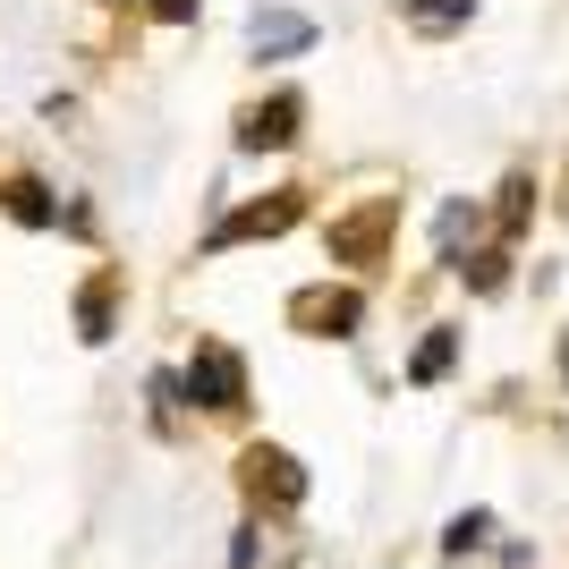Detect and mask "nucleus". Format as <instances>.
<instances>
[{
    "label": "nucleus",
    "instance_id": "nucleus-4",
    "mask_svg": "<svg viewBox=\"0 0 569 569\" xmlns=\"http://www.w3.org/2000/svg\"><path fill=\"white\" fill-rule=\"evenodd\" d=\"M238 485H247L256 501H272V510L307 501V476H298V459L272 451V442H247V459H238Z\"/></svg>",
    "mask_w": 569,
    "mask_h": 569
},
{
    "label": "nucleus",
    "instance_id": "nucleus-2",
    "mask_svg": "<svg viewBox=\"0 0 569 569\" xmlns=\"http://www.w3.org/2000/svg\"><path fill=\"white\" fill-rule=\"evenodd\" d=\"M188 400L213 408V417H230V408H247V366H238V349H221V340H204V349L188 357Z\"/></svg>",
    "mask_w": 569,
    "mask_h": 569
},
{
    "label": "nucleus",
    "instance_id": "nucleus-17",
    "mask_svg": "<svg viewBox=\"0 0 569 569\" xmlns=\"http://www.w3.org/2000/svg\"><path fill=\"white\" fill-rule=\"evenodd\" d=\"M102 9H119V0H102Z\"/></svg>",
    "mask_w": 569,
    "mask_h": 569
},
{
    "label": "nucleus",
    "instance_id": "nucleus-16",
    "mask_svg": "<svg viewBox=\"0 0 569 569\" xmlns=\"http://www.w3.org/2000/svg\"><path fill=\"white\" fill-rule=\"evenodd\" d=\"M561 382H569V340H561Z\"/></svg>",
    "mask_w": 569,
    "mask_h": 569
},
{
    "label": "nucleus",
    "instance_id": "nucleus-3",
    "mask_svg": "<svg viewBox=\"0 0 569 569\" xmlns=\"http://www.w3.org/2000/svg\"><path fill=\"white\" fill-rule=\"evenodd\" d=\"M289 323L315 332V340H349L357 323H366V298H357V289H298V298H289Z\"/></svg>",
    "mask_w": 569,
    "mask_h": 569
},
{
    "label": "nucleus",
    "instance_id": "nucleus-7",
    "mask_svg": "<svg viewBox=\"0 0 569 569\" xmlns=\"http://www.w3.org/2000/svg\"><path fill=\"white\" fill-rule=\"evenodd\" d=\"M247 43H256L263 60H298V51L315 43V18H298V9H256V18H247Z\"/></svg>",
    "mask_w": 569,
    "mask_h": 569
},
{
    "label": "nucleus",
    "instance_id": "nucleus-5",
    "mask_svg": "<svg viewBox=\"0 0 569 569\" xmlns=\"http://www.w3.org/2000/svg\"><path fill=\"white\" fill-rule=\"evenodd\" d=\"M298 213H307V188H272L263 204H247V213L213 221V238H204V247H238V238H281Z\"/></svg>",
    "mask_w": 569,
    "mask_h": 569
},
{
    "label": "nucleus",
    "instance_id": "nucleus-10",
    "mask_svg": "<svg viewBox=\"0 0 569 569\" xmlns=\"http://www.w3.org/2000/svg\"><path fill=\"white\" fill-rule=\"evenodd\" d=\"M9 213H18L26 230H51L60 204H51V188H34V179H9Z\"/></svg>",
    "mask_w": 569,
    "mask_h": 569
},
{
    "label": "nucleus",
    "instance_id": "nucleus-14",
    "mask_svg": "<svg viewBox=\"0 0 569 569\" xmlns=\"http://www.w3.org/2000/svg\"><path fill=\"white\" fill-rule=\"evenodd\" d=\"M459 247H476V204H442V263H459Z\"/></svg>",
    "mask_w": 569,
    "mask_h": 569
},
{
    "label": "nucleus",
    "instance_id": "nucleus-12",
    "mask_svg": "<svg viewBox=\"0 0 569 569\" xmlns=\"http://www.w3.org/2000/svg\"><path fill=\"white\" fill-rule=\"evenodd\" d=\"M485 536H493V510H468V519H451L442 552H451V561H468V552H485Z\"/></svg>",
    "mask_w": 569,
    "mask_h": 569
},
{
    "label": "nucleus",
    "instance_id": "nucleus-9",
    "mask_svg": "<svg viewBox=\"0 0 569 569\" xmlns=\"http://www.w3.org/2000/svg\"><path fill=\"white\" fill-rule=\"evenodd\" d=\"M476 18V0H408V26L417 34H451V26Z\"/></svg>",
    "mask_w": 569,
    "mask_h": 569
},
{
    "label": "nucleus",
    "instance_id": "nucleus-11",
    "mask_svg": "<svg viewBox=\"0 0 569 569\" xmlns=\"http://www.w3.org/2000/svg\"><path fill=\"white\" fill-rule=\"evenodd\" d=\"M451 357H459V332H426V349L408 357V382H442V375H451Z\"/></svg>",
    "mask_w": 569,
    "mask_h": 569
},
{
    "label": "nucleus",
    "instance_id": "nucleus-1",
    "mask_svg": "<svg viewBox=\"0 0 569 569\" xmlns=\"http://www.w3.org/2000/svg\"><path fill=\"white\" fill-rule=\"evenodd\" d=\"M391 230H400V196H366L357 213L332 221V256H340V263H382Z\"/></svg>",
    "mask_w": 569,
    "mask_h": 569
},
{
    "label": "nucleus",
    "instance_id": "nucleus-13",
    "mask_svg": "<svg viewBox=\"0 0 569 569\" xmlns=\"http://www.w3.org/2000/svg\"><path fill=\"white\" fill-rule=\"evenodd\" d=\"M527 213H536V179L519 170V179L501 188V238H519V230H527Z\"/></svg>",
    "mask_w": 569,
    "mask_h": 569
},
{
    "label": "nucleus",
    "instance_id": "nucleus-8",
    "mask_svg": "<svg viewBox=\"0 0 569 569\" xmlns=\"http://www.w3.org/2000/svg\"><path fill=\"white\" fill-rule=\"evenodd\" d=\"M111 298H119V281H111V272H94L86 298H77V340H111Z\"/></svg>",
    "mask_w": 569,
    "mask_h": 569
},
{
    "label": "nucleus",
    "instance_id": "nucleus-6",
    "mask_svg": "<svg viewBox=\"0 0 569 569\" xmlns=\"http://www.w3.org/2000/svg\"><path fill=\"white\" fill-rule=\"evenodd\" d=\"M298 119H307V102L281 86L272 102H247V111H238V144H247V153H281V144H298Z\"/></svg>",
    "mask_w": 569,
    "mask_h": 569
},
{
    "label": "nucleus",
    "instance_id": "nucleus-15",
    "mask_svg": "<svg viewBox=\"0 0 569 569\" xmlns=\"http://www.w3.org/2000/svg\"><path fill=\"white\" fill-rule=\"evenodd\" d=\"M153 18H162V26H179V18H196V0H153Z\"/></svg>",
    "mask_w": 569,
    "mask_h": 569
}]
</instances>
